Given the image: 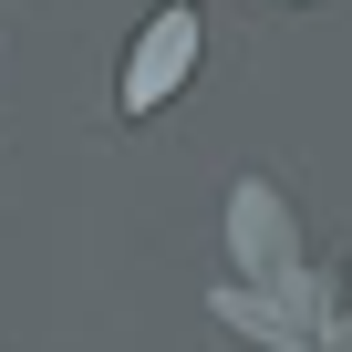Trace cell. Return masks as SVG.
<instances>
[{
	"instance_id": "7a4b0ae2",
	"label": "cell",
	"mask_w": 352,
	"mask_h": 352,
	"mask_svg": "<svg viewBox=\"0 0 352 352\" xmlns=\"http://www.w3.org/2000/svg\"><path fill=\"white\" fill-rule=\"evenodd\" d=\"M197 52H208V21H197V0H166V11H155V21L135 32L124 73H114V114H124V124L166 114L176 94L197 83Z\"/></svg>"
},
{
	"instance_id": "6da1fadb",
	"label": "cell",
	"mask_w": 352,
	"mask_h": 352,
	"mask_svg": "<svg viewBox=\"0 0 352 352\" xmlns=\"http://www.w3.org/2000/svg\"><path fill=\"white\" fill-rule=\"evenodd\" d=\"M228 249H239V280L208 300L228 331H249L259 352H352V270L300 239L270 176L228 187Z\"/></svg>"
}]
</instances>
